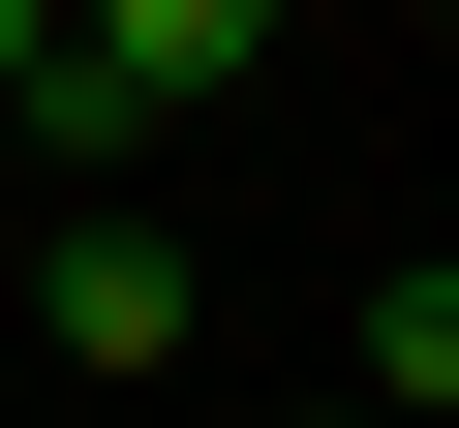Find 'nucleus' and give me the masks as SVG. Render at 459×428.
<instances>
[{
  "instance_id": "nucleus-1",
  "label": "nucleus",
  "mask_w": 459,
  "mask_h": 428,
  "mask_svg": "<svg viewBox=\"0 0 459 428\" xmlns=\"http://www.w3.org/2000/svg\"><path fill=\"white\" fill-rule=\"evenodd\" d=\"M62 367H184V245H153V214H62Z\"/></svg>"
},
{
  "instance_id": "nucleus-3",
  "label": "nucleus",
  "mask_w": 459,
  "mask_h": 428,
  "mask_svg": "<svg viewBox=\"0 0 459 428\" xmlns=\"http://www.w3.org/2000/svg\"><path fill=\"white\" fill-rule=\"evenodd\" d=\"M337 428H398V398H337Z\"/></svg>"
},
{
  "instance_id": "nucleus-2",
  "label": "nucleus",
  "mask_w": 459,
  "mask_h": 428,
  "mask_svg": "<svg viewBox=\"0 0 459 428\" xmlns=\"http://www.w3.org/2000/svg\"><path fill=\"white\" fill-rule=\"evenodd\" d=\"M31 62H62V0H0V92H31Z\"/></svg>"
}]
</instances>
